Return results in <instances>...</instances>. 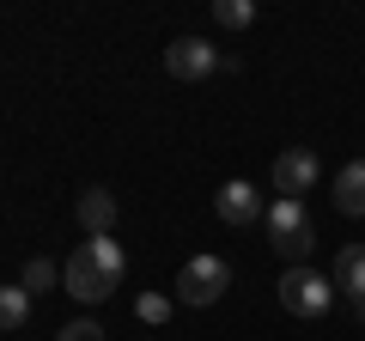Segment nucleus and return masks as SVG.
<instances>
[{"label":"nucleus","instance_id":"f257e3e1","mask_svg":"<svg viewBox=\"0 0 365 341\" xmlns=\"http://www.w3.org/2000/svg\"><path fill=\"white\" fill-rule=\"evenodd\" d=\"M122 275H128V250H122L116 238H86V244L61 263V287L73 292L79 305H104L110 292L122 287Z\"/></svg>","mask_w":365,"mask_h":341},{"label":"nucleus","instance_id":"f03ea898","mask_svg":"<svg viewBox=\"0 0 365 341\" xmlns=\"http://www.w3.org/2000/svg\"><path fill=\"white\" fill-rule=\"evenodd\" d=\"M262 225H268V244H274V256H287V268H311L317 225H311V213H304V201L274 195V201H268V213H262Z\"/></svg>","mask_w":365,"mask_h":341},{"label":"nucleus","instance_id":"7ed1b4c3","mask_svg":"<svg viewBox=\"0 0 365 341\" xmlns=\"http://www.w3.org/2000/svg\"><path fill=\"white\" fill-rule=\"evenodd\" d=\"M232 292V263L225 256H189L177 275V299L182 305H220Z\"/></svg>","mask_w":365,"mask_h":341},{"label":"nucleus","instance_id":"20e7f679","mask_svg":"<svg viewBox=\"0 0 365 341\" xmlns=\"http://www.w3.org/2000/svg\"><path fill=\"white\" fill-rule=\"evenodd\" d=\"M280 305H287L292 317H323L329 305H335V280L317 275V268H287V275H280Z\"/></svg>","mask_w":365,"mask_h":341},{"label":"nucleus","instance_id":"39448f33","mask_svg":"<svg viewBox=\"0 0 365 341\" xmlns=\"http://www.w3.org/2000/svg\"><path fill=\"white\" fill-rule=\"evenodd\" d=\"M317 177H323V158H317L311 146H287V153L274 158V189H280L287 201L311 195V189H317Z\"/></svg>","mask_w":365,"mask_h":341},{"label":"nucleus","instance_id":"423d86ee","mask_svg":"<svg viewBox=\"0 0 365 341\" xmlns=\"http://www.w3.org/2000/svg\"><path fill=\"white\" fill-rule=\"evenodd\" d=\"M165 67H170V79H207L213 67H220V49H213L207 37H177L165 49Z\"/></svg>","mask_w":365,"mask_h":341},{"label":"nucleus","instance_id":"0eeeda50","mask_svg":"<svg viewBox=\"0 0 365 341\" xmlns=\"http://www.w3.org/2000/svg\"><path fill=\"white\" fill-rule=\"evenodd\" d=\"M213 213H220L225 225H256L262 213V195H256V183H244V177H232V183L220 189V195H213Z\"/></svg>","mask_w":365,"mask_h":341},{"label":"nucleus","instance_id":"6e6552de","mask_svg":"<svg viewBox=\"0 0 365 341\" xmlns=\"http://www.w3.org/2000/svg\"><path fill=\"white\" fill-rule=\"evenodd\" d=\"M73 213H79V225H86V238H110V225H116V195H110V189H86Z\"/></svg>","mask_w":365,"mask_h":341},{"label":"nucleus","instance_id":"1a4fd4ad","mask_svg":"<svg viewBox=\"0 0 365 341\" xmlns=\"http://www.w3.org/2000/svg\"><path fill=\"white\" fill-rule=\"evenodd\" d=\"M335 208L347 220H365V158H353V165L335 170Z\"/></svg>","mask_w":365,"mask_h":341},{"label":"nucleus","instance_id":"9d476101","mask_svg":"<svg viewBox=\"0 0 365 341\" xmlns=\"http://www.w3.org/2000/svg\"><path fill=\"white\" fill-rule=\"evenodd\" d=\"M335 292H347V299H365V244H347L335 256Z\"/></svg>","mask_w":365,"mask_h":341},{"label":"nucleus","instance_id":"9b49d317","mask_svg":"<svg viewBox=\"0 0 365 341\" xmlns=\"http://www.w3.org/2000/svg\"><path fill=\"white\" fill-rule=\"evenodd\" d=\"M31 317V292L25 287H0V329H25Z\"/></svg>","mask_w":365,"mask_h":341},{"label":"nucleus","instance_id":"f8f14e48","mask_svg":"<svg viewBox=\"0 0 365 341\" xmlns=\"http://www.w3.org/2000/svg\"><path fill=\"white\" fill-rule=\"evenodd\" d=\"M213 19L225 31H244V25H256V0H213Z\"/></svg>","mask_w":365,"mask_h":341},{"label":"nucleus","instance_id":"ddd939ff","mask_svg":"<svg viewBox=\"0 0 365 341\" xmlns=\"http://www.w3.org/2000/svg\"><path fill=\"white\" fill-rule=\"evenodd\" d=\"M55 280H61V268H55L49 256H31V263H25V280H19V287H25V292H49Z\"/></svg>","mask_w":365,"mask_h":341},{"label":"nucleus","instance_id":"4468645a","mask_svg":"<svg viewBox=\"0 0 365 341\" xmlns=\"http://www.w3.org/2000/svg\"><path fill=\"white\" fill-rule=\"evenodd\" d=\"M170 305H177V299H165V292H140V299H134V317L165 329V323H170Z\"/></svg>","mask_w":365,"mask_h":341},{"label":"nucleus","instance_id":"2eb2a0df","mask_svg":"<svg viewBox=\"0 0 365 341\" xmlns=\"http://www.w3.org/2000/svg\"><path fill=\"white\" fill-rule=\"evenodd\" d=\"M55 341H110V335H104L98 317H73V323H61V335H55Z\"/></svg>","mask_w":365,"mask_h":341},{"label":"nucleus","instance_id":"dca6fc26","mask_svg":"<svg viewBox=\"0 0 365 341\" xmlns=\"http://www.w3.org/2000/svg\"><path fill=\"white\" fill-rule=\"evenodd\" d=\"M353 317H359V323H365V299H353Z\"/></svg>","mask_w":365,"mask_h":341}]
</instances>
